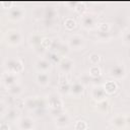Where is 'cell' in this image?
Listing matches in <instances>:
<instances>
[{
  "label": "cell",
  "mask_w": 130,
  "mask_h": 130,
  "mask_svg": "<svg viewBox=\"0 0 130 130\" xmlns=\"http://www.w3.org/2000/svg\"><path fill=\"white\" fill-rule=\"evenodd\" d=\"M5 41H6V43L9 46L15 47V46H18L21 43L22 36H21V34L18 30L12 29V30H9V31L6 32V35H5Z\"/></svg>",
  "instance_id": "obj_1"
},
{
  "label": "cell",
  "mask_w": 130,
  "mask_h": 130,
  "mask_svg": "<svg viewBox=\"0 0 130 130\" xmlns=\"http://www.w3.org/2000/svg\"><path fill=\"white\" fill-rule=\"evenodd\" d=\"M5 67H6L7 72H10V73H13V74L20 73L23 70L22 62L19 59H15V58L7 60L6 64H5Z\"/></svg>",
  "instance_id": "obj_2"
},
{
  "label": "cell",
  "mask_w": 130,
  "mask_h": 130,
  "mask_svg": "<svg viewBox=\"0 0 130 130\" xmlns=\"http://www.w3.org/2000/svg\"><path fill=\"white\" fill-rule=\"evenodd\" d=\"M84 44H85L84 38L79 36V35L71 36L68 39V42H67V45H68L69 49H72V50H80L84 47Z\"/></svg>",
  "instance_id": "obj_3"
},
{
  "label": "cell",
  "mask_w": 130,
  "mask_h": 130,
  "mask_svg": "<svg viewBox=\"0 0 130 130\" xmlns=\"http://www.w3.org/2000/svg\"><path fill=\"white\" fill-rule=\"evenodd\" d=\"M73 66H74L73 61L68 57H62L60 62L58 63V68L63 74L70 73L73 69Z\"/></svg>",
  "instance_id": "obj_4"
},
{
  "label": "cell",
  "mask_w": 130,
  "mask_h": 130,
  "mask_svg": "<svg viewBox=\"0 0 130 130\" xmlns=\"http://www.w3.org/2000/svg\"><path fill=\"white\" fill-rule=\"evenodd\" d=\"M95 23H96V18L92 15V14H83L81 16V19H80V24L83 28L85 29H92L94 26H95Z\"/></svg>",
  "instance_id": "obj_5"
},
{
  "label": "cell",
  "mask_w": 130,
  "mask_h": 130,
  "mask_svg": "<svg viewBox=\"0 0 130 130\" xmlns=\"http://www.w3.org/2000/svg\"><path fill=\"white\" fill-rule=\"evenodd\" d=\"M24 104L29 110H40L46 106L45 102L40 98H28L25 100Z\"/></svg>",
  "instance_id": "obj_6"
},
{
  "label": "cell",
  "mask_w": 130,
  "mask_h": 130,
  "mask_svg": "<svg viewBox=\"0 0 130 130\" xmlns=\"http://www.w3.org/2000/svg\"><path fill=\"white\" fill-rule=\"evenodd\" d=\"M110 76L115 79H122L126 76V68L123 64H117L110 70Z\"/></svg>",
  "instance_id": "obj_7"
},
{
  "label": "cell",
  "mask_w": 130,
  "mask_h": 130,
  "mask_svg": "<svg viewBox=\"0 0 130 130\" xmlns=\"http://www.w3.org/2000/svg\"><path fill=\"white\" fill-rule=\"evenodd\" d=\"M8 18L12 21H19L24 16V11L20 7H11L8 10Z\"/></svg>",
  "instance_id": "obj_8"
},
{
  "label": "cell",
  "mask_w": 130,
  "mask_h": 130,
  "mask_svg": "<svg viewBox=\"0 0 130 130\" xmlns=\"http://www.w3.org/2000/svg\"><path fill=\"white\" fill-rule=\"evenodd\" d=\"M91 98L95 101V102H102L104 100H106L107 98V92L104 88L103 85H98V86H94L91 90Z\"/></svg>",
  "instance_id": "obj_9"
},
{
  "label": "cell",
  "mask_w": 130,
  "mask_h": 130,
  "mask_svg": "<svg viewBox=\"0 0 130 130\" xmlns=\"http://www.w3.org/2000/svg\"><path fill=\"white\" fill-rule=\"evenodd\" d=\"M35 67L37 69L38 72H46L48 73L50 70H51V62L45 58H40L36 61V64H35Z\"/></svg>",
  "instance_id": "obj_10"
},
{
  "label": "cell",
  "mask_w": 130,
  "mask_h": 130,
  "mask_svg": "<svg viewBox=\"0 0 130 130\" xmlns=\"http://www.w3.org/2000/svg\"><path fill=\"white\" fill-rule=\"evenodd\" d=\"M17 125L19 130H34L35 122L29 117H22L17 121Z\"/></svg>",
  "instance_id": "obj_11"
},
{
  "label": "cell",
  "mask_w": 130,
  "mask_h": 130,
  "mask_svg": "<svg viewBox=\"0 0 130 130\" xmlns=\"http://www.w3.org/2000/svg\"><path fill=\"white\" fill-rule=\"evenodd\" d=\"M84 93V85L79 82V81H75L71 84L70 86V94L73 95L74 98H80L82 96Z\"/></svg>",
  "instance_id": "obj_12"
},
{
  "label": "cell",
  "mask_w": 130,
  "mask_h": 130,
  "mask_svg": "<svg viewBox=\"0 0 130 130\" xmlns=\"http://www.w3.org/2000/svg\"><path fill=\"white\" fill-rule=\"evenodd\" d=\"M55 123L58 128H65L70 125V116L67 113H63L57 118H55Z\"/></svg>",
  "instance_id": "obj_13"
},
{
  "label": "cell",
  "mask_w": 130,
  "mask_h": 130,
  "mask_svg": "<svg viewBox=\"0 0 130 130\" xmlns=\"http://www.w3.org/2000/svg\"><path fill=\"white\" fill-rule=\"evenodd\" d=\"M17 79L18 78H17L16 74H13V73H10V72H5L2 75V82L7 88L9 86L13 85V84H16L17 83Z\"/></svg>",
  "instance_id": "obj_14"
},
{
  "label": "cell",
  "mask_w": 130,
  "mask_h": 130,
  "mask_svg": "<svg viewBox=\"0 0 130 130\" xmlns=\"http://www.w3.org/2000/svg\"><path fill=\"white\" fill-rule=\"evenodd\" d=\"M111 125L114 126L116 129L120 130L126 126V116L117 115L111 119Z\"/></svg>",
  "instance_id": "obj_15"
},
{
  "label": "cell",
  "mask_w": 130,
  "mask_h": 130,
  "mask_svg": "<svg viewBox=\"0 0 130 130\" xmlns=\"http://www.w3.org/2000/svg\"><path fill=\"white\" fill-rule=\"evenodd\" d=\"M48 105L51 109H63L62 100L55 94H52L48 98Z\"/></svg>",
  "instance_id": "obj_16"
},
{
  "label": "cell",
  "mask_w": 130,
  "mask_h": 130,
  "mask_svg": "<svg viewBox=\"0 0 130 130\" xmlns=\"http://www.w3.org/2000/svg\"><path fill=\"white\" fill-rule=\"evenodd\" d=\"M36 81L41 86H47L50 83V75L46 72H38L36 75Z\"/></svg>",
  "instance_id": "obj_17"
},
{
  "label": "cell",
  "mask_w": 130,
  "mask_h": 130,
  "mask_svg": "<svg viewBox=\"0 0 130 130\" xmlns=\"http://www.w3.org/2000/svg\"><path fill=\"white\" fill-rule=\"evenodd\" d=\"M7 92L12 96H19L22 93V87H21L20 84L16 83V84H13V85L9 86L7 88Z\"/></svg>",
  "instance_id": "obj_18"
},
{
  "label": "cell",
  "mask_w": 130,
  "mask_h": 130,
  "mask_svg": "<svg viewBox=\"0 0 130 130\" xmlns=\"http://www.w3.org/2000/svg\"><path fill=\"white\" fill-rule=\"evenodd\" d=\"M70 86L71 84L67 82V80H63V79H60V83H59V92L62 93V94H67V93H70Z\"/></svg>",
  "instance_id": "obj_19"
},
{
  "label": "cell",
  "mask_w": 130,
  "mask_h": 130,
  "mask_svg": "<svg viewBox=\"0 0 130 130\" xmlns=\"http://www.w3.org/2000/svg\"><path fill=\"white\" fill-rule=\"evenodd\" d=\"M103 86H104V88H105L107 94H108V93H109V94L114 93V92L117 90V88H118L117 83H116L115 81H108V82H106Z\"/></svg>",
  "instance_id": "obj_20"
},
{
  "label": "cell",
  "mask_w": 130,
  "mask_h": 130,
  "mask_svg": "<svg viewBox=\"0 0 130 130\" xmlns=\"http://www.w3.org/2000/svg\"><path fill=\"white\" fill-rule=\"evenodd\" d=\"M43 40H44V39H43L40 35H37V34H36V35H31V36L29 37V43H30L31 46H34V48H37V47L41 46Z\"/></svg>",
  "instance_id": "obj_21"
},
{
  "label": "cell",
  "mask_w": 130,
  "mask_h": 130,
  "mask_svg": "<svg viewBox=\"0 0 130 130\" xmlns=\"http://www.w3.org/2000/svg\"><path fill=\"white\" fill-rule=\"evenodd\" d=\"M18 117H19V113L15 109H10L6 113V119L9 121H16L18 120Z\"/></svg>",
  "instance_id": "obj_22"
},
{
  "label": "cell",
  "mask_w": 130,
  "mask_h": 130,
  "mask_svg": "<svg viewBox=\"0 0 130 130\" xmlns=\"http://www.w3.org/2000/svg\"><path fill=\"white\" fill-rule=\"evenodd\" d=\"M96 106H98L96 107L98 108V111L101 114H106L108 112V110H109V103H108L107 100H104L102 102H99Z\"/></svg>",
  "instance_id": "obj_23"
},
{
  "label": "cell",
  "mask_w": 130,
  "mask_h": 130,
  "mask_svg": "<svg viewBox=\"0 0 130 130\" xmlns=\"http://www.w3.org/2000/svg\"><path fill=\"white\" fill-rule=\"evenodd\" d=\"M64 25H65V27L67 28V29H69V30H71V29H73L75 26H76V22H75V20L73 19V18H66L65 19V21H64Z\"/></svg>",
  "instance_id": "obj_24"
},
{
  "label": "cell",
  "mask_w": 130,
  "mask_h": 130,
  "mask_svg": "<svg viewBox=\"0 0 130 130\" xmlns=\"http://www.w3.org/2000/svg\"><path fill=\"white\" fill-rule=\"evenodd\" d=\"M100 59H101V57H100V55L96 54V53H92V54H90V55H89V58H88L89 63H90L92 66L98 65V63L100 62Z\"/></svg>",
  "instance_id": "obj_25"
},
{
  "label": "cell",
  "mask_w": 130,
  "mask_h": 130,
  "mask_svg": "<svg viewBox=\"0 0 130 130\" xmlns=\"http://www.w3.org/2000/svg\"><path fill=\"white\" fill-rule=\"evenodd\" d=\"M89 75L91 77H94V78L98 77V76H100L101 75V69H100V67L98 65L91 66L90 69H89Z\"/></svg>",
  "instance_id": "obj_26"
},
{
  "label": "cell",
  "mask_w": 130,
  "mask_h": 130,
  "mask_svg": "<svg viewBox=\"0 0 130 130\" xmlns=\"http://www.w3.org/2000/svg\"><path fill=\"white\" fill-rule=\"evenodd\" d=\"M87 129V124L83 120H79L75 123V130H86Z\"/></svg>",
  "instance_id": "obj_27"
},
{
  "label": "cell",
  "mask_w": 130,
  "mask_h": 130,
  "mask_svg": "<svg viewBox=\"0 0 130 130\" xmlns=\"http://www.w3.org/2000/svg\"><path fill=\"white\" fill-rule=\"evenodd\" d=\"M123 43L125 45H128L130 46V28L126 29L124 32H123Z\"/></svg>",
  "instance_id": "obj_28"
},
{
  "label": "cell",
  "mask_w": 130,
  "mask_h": 130,
  "mask_svg": "<svg viewBox=\"0 0 130 130\" xmlns=\"http://www.w3.org/2000/svg\"><path fill=\"white\" fill-rule=\"evenodd\" d=\"M98 38L101 41H108L110 39V32H104V31H99L98 32Z\"/></svg>",
  "instance_id": "obj_29"
},
{
  "label": "cell",
  "mask_w": 130,
  "mask_h": 130,
  "mask_svg": "<svg viewBox=\"0 0 130 130\" xmlns=\"http://www.w3.org/2000/svg\"><path fill=\"white\" fill-rule=\"evenodd\" d=\"M99 31H104V32H110V26L108 23H102L99 25Z\"/></svg>",
  "instance_id": "obj_30"
},
{
  "label": "cell",
  "mask_w": 130,
  "mask_h": 130,
  "mask_svg": "<svg viewBox=\"0 0 130 130\" xmlns=\"http://www.w3.org/2000/svg\"><path fill=\"white\" fill-rule=\"evenodd\" d=\"M63 109H51V114L54 118H57L58 116H60L61 114H63Z\"/></svg>",
  "instance_id": "obj_31"
},
{
  "label": "cell",
  "mask_w": 130,
  "mask_h": 130,
  "mask_svg": "<svg viewBox=\"0 0 130 130\" xmlns=\"http://www.w3.org/2000/svg\"><path fill=\"white\" fill-rule=\"evenodd\" d=\"M54 14H55V11H54L52 8H48V9H47V11H46V16H47V17L52 18V17L54 16Z\"/></svg>",
  "instance_id": "obj_32"
},
{
  "label": "cell",
  "mask_w": 130,
  "mask_h": 130,
  "mask_svg": "<svg viewBox=\"0 0 130 130\" xmlns=\"http://www.w3.org/2000/svg\"><path fill=\"white\" fill-rule=\"evenodd\" d=\"M0 130H10L8 123H6V122H2V123L0 124Z\"/></svg>",
  "instance_id": "obj_33"
},
{
  "label": "cell",
  "mask_w": 130,
  "mask_h": 130,
  "mask_svg": "<svg viewBox=\"0 0 130 130\" xmlns=\"http://www.w3.org/2000/svg\"><path fill=\"white\" fill-rule=\"evenodd\" d=\"M4 110H5L4 102H1V114H2V116H4Z\"/></svg>",
  "instance_id": "obj_34"
},
{
  "label": "cell",
  "mask_w": 130,
  "mask_h": 130,
  "mask_svg": "<svg viewBox=\"0 0 130 130\" xmlns=\"http://www.w3.org/2000/svg\"><path fill=\"white\" fill-rule=\"evenodd\" d=\"M126 126L130 127V115L126 116Z\"/></svg>",
  "instance_id": "obj_35"
},
{
  "label": "cell",
  "mask_w": 130,
  "mask_h": 130,
  "mask_svg": "<svg viewBox=\"0 0 130 130\" xmlns=\"http://www.w3.org/2000/svg\"><path fill=\"white\" fill-rule=\"evenodd\" d=\"M128 56H129V58H130V50L128 51Z\"/></svg>",
  "instance_id": "obj_36"
}]
</instances>
